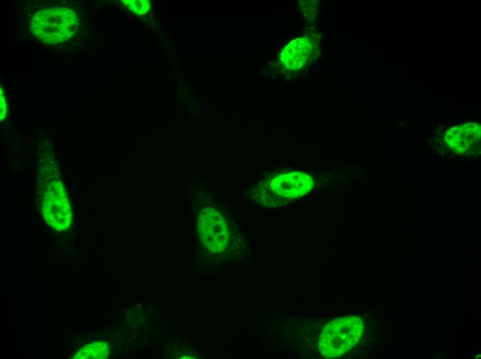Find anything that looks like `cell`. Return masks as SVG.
<instances>
[{
	"label": "cell",
	"mask_w": 481,
	"mask_h": 359,
	"mask_svg": "<svg viewBox=\"0 0 481 359\" xmlns=\"http://www.w3.org/2000/svg\"><path fill=\"white\" fill-rule=\"evenodd\" d=\"M202 190H205V191H207L209 190L208 188H202Z\"/></svg>",
	"instance_id": "cell-5"
},
{
	"label": "cell",
	"mask_w": 481,
	"mask_h": 359,
	"mask_svg": "<svg viewBox=\"0 0 481 359\" xmlns=\"http://www.w3.org/2000/svg\"><path fill=\"white\" fill-rule=\"evenodd\" d=\"M363 332L364 322L357 316L334 319L323 329L319 336V350L326 358L340 357L359 342Z\"/></svg>",
	"instance_id": "cell-2"
},
{
	"label": "cell",
	"mask_w": 481,
	"mask_h": 359,
	"mask_svg": "<svg viewBox=\"0 0 481 359\" xmlns=\"http://www.w3.org/2000/svg\"><path fill=\"white\" fill-rule=\"evenodd\" d=\"M312 176L301 171H275L268 173L263 182L255 188V197H261L265 204L279 206L298 199L309 193L313 187Z\"/></svg>",
	"instance_id": "cell-1"
},
{
	"label": "cell",
	"mask_w": 481,
	"mask_h": 359,
	"mask_svg": "<svg viewBox=\"0 0 481 359\" xmlns=\"http://www.w3.org/2000/svg\"><path fill=\"white\" fill-rule=\"evenodd\" d=\"M196 195L197 197H199V194H198V193H196Z\"/></svg>",
	"instance_id": "cell-6"
},
{
	"label": "cell",
	"mask_w": 481,
	"mask_h": 359,
	"mask_svg": "<svg viewBox=\"0 0 481 359\" xmlns=\"http://www.w3.org/2000/svg\"><path fill=\"white\" fill-rule=\"evenodd\" d=\"M109 350L106 342H95L82 347L74 356V358L104 359L109 356Z\"/></svg>",
	"instance_id": "cell-4"
},
{
	"label": "cell",
	"mask_w": 481,
	"mask_h": 359,
	"mask_svg": "<svg viewBox=\"0 0 481 359\" xmlns=\"http://www.w3.org/2000/svg\"><path fill=\"white\" fill-rule=\"evenodd\" d=\"M53 191L46 193L43 201V215L47 224L57 231L67 229L72 213L66 195L58 182H52Z\"/></svg>",
	"instance_id": "cell-3"
}]
</instances>
